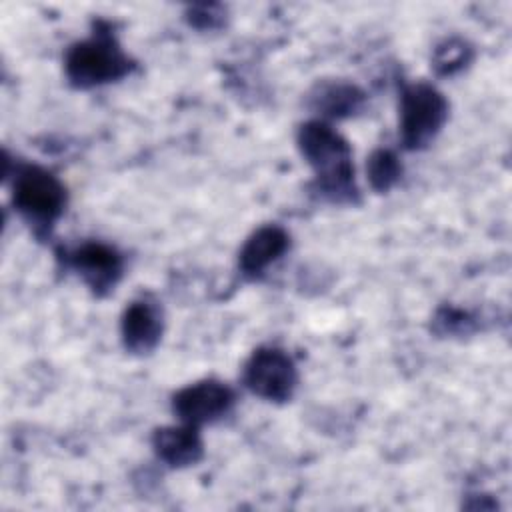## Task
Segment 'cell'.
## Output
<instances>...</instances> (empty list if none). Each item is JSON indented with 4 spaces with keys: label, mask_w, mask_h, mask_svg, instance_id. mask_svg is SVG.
<instances>
[{
    "label": "cell",
    "mask_w": 512,
    "mask_h": 512,
    "mask_svg": "<svg viewBox=\"0 0 512 512\" xmlns=\"http://www.w3.org/2000/svg\"><path fill=\"white\" fill-rule=\"evenodd\" d=\"M300 146L308 162L318 170L332 190H346L350 184V152L344 140L324 124H306L300 132Z\"/></svg>",
    "instance_id": "1"
},
{
    "label": "cell",
    "mask_w": 512,
    "mask_h": 512,
    "mask_svg": "<svg viewBox=\"0 0 512 512\" xmlns=\"http://www.w3.org/2000/svg\"><path fill=\"white\" fill-rule=\"evenodd\" d=\"M68 74L74 82L100 84L118 78L126 70V58L108 38H92L68 54Z\"/></svg>",
    "instance_id": "2"
},
{
    "label": "cell",
    "mask_w": 512,
    "mask_h": 512,
    "mask_svg": "<svg viewBox=\"0 0 512 512\" xmlns=\"http://www.w3.org/2000/svg\"><path fill=\"white\" fill-rule=\"evenodd\" d=\"M446 116L444 98L430 86H414L402 98V138L416 148L426 144Z\"/></svg>",
    "instance_id": "3"
},
{
    "label": "cell",
    "mask_w": 512,
    "mask_h": 512,
    "mask_svg": "<svg viewBox=\"0 0 512 512\" xmlns=\"http://www.w3.org/2000/svg\"><path fill=\"white\" fill-rule=\"evenodd\" d=\"M296 382L292 360L280 350H258L246 366V384L260 396L284 400Z\"/></svg>",
    "instance_id": "4"
},
{
    "label": "cell",
    "mask_w": 512,
    "mask_h": 512,
    "mask_svg": "<svg viewBox=\"0 0 512 512\" xmlns=\"http://www.w3.org/2000/svg\"><path fill=\"white\" fill-rule=\"evenodd\" d=\"M16 204L34 218H54L64 204L60 182L44 170L28 168L16 180Z\"/></svg>",
    "instance_id": "5"
},
{
    "label": "cell",
    "mask_w": 512,
    "mask_h": 512,
    "mask_svg": "<svg viewBox=\"0 0 512 512\" xmlns=\"http://www.w3.org/2000/svg\"><path fill=\"white\" fill-rule=\"evenodd\" d=\"M232 404V392L218 382H200L182 390L174 400V410L188 424H202L222 416Z\"/></svg>",
    "instance_id": "6"
},
{
    "label": "cell",
    "mask_w": 512,
    "mask_h": 512,
    "mask_svg": "<svg viewBox=\"0 0 512 512\" xmlns=\"http://www.w3.org/2000/svg\"><path fill=\"white\" fill-rule=\"evenodd\" d=\"M160 328H162L160 312L148 302H134L124 314L122 334H124L126 346L136 352L152 348L154 342L158 340Z\"/></svg>",
    "instance_id": "7"
},
{
    "label": "cell",
    "mask_w": 512,
    "mask_h": 512,
    "mask_svg": "<svg viewBox=\"0 0 512 512\" xmlns=\"http://www.w3.org/2000/svg\"><path fill=\"white\" fill-rule=\"evenodd\" d=\"M74 266L86 276V280L96 286L102 288L110 282H114V278L120 272V258L114 250L100 246V244H88L82 246L76 254H74Z\"/></svg>",
    "instance_id": "8"
},
{
    "label": "cell",
    "mask_w": 512,
    "mask_h": 512,
    "mask_svg": "<svg viewBox=\"0 0 512 512\" xmlns=\"http://www.w3.org/2000/svg\"><path fill=\"white\" fill-rule=\"evenodd\" d=\"M288 238L280 228H262L258 230L242 250V268L246 272H260L272 260H276L286 250Z\"/></svg>",
    "instance_id": "9"
},
{
    "label": "cell",
    "mask_w": 512,
    "mask_h": 512,
    "mask_svg": "<svg viewBox=\"0 0 512 512\" xmlns=\"http://www.w3.org/2000/svg\"><path fill=\"white\" fill-rule=\"evenodd\" d=\"M154 444H156V450H158L160 458H164L166 462H170L174 466L194 462L200 454V448H202L192 424L186 426V428H164V430H160L156 434Z\"/></svg>",
    "instance_id": "10"
},
{
    "label": "cell",
    "mask_w": 512,
    "mask_h": 512,
    "mask_svg": "<svg viewBox=\"0 0 512 512\" xmlns=\"http://www.w3.org/2000/svg\"><path fill=\"white\" fill-rule=\"evenodd\" d=\"M398 176L396 158L390 152H376L370 160V180L376 188H388Z\"/></svg>",
    "instance_id": "11"
}]
</instances>
